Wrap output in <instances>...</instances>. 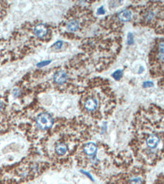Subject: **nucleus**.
Listing matches in <instances>:
<instances>
[{
    "instance_id": "4468645a",
    "label": "nucleus",
    "mask_w": 164,
    "mask_h": 184,
    "mask_svg": "<svg viewBox=\"0 0 164 184\" xmlns=\"http://www.w3.org/2000/svg\"><path fill=\"white\" fill-rule=\"evenodd\" d=\"M153 86V82L151 81H145L144 84H143V87L144 88H150V87Z\"/></svg>"
},
{
    "instance_id": "9d476101",
    "label": "nucleus",
    "mask_w": 164,
    "mask_h": 184,
    "mask_svg": "<svg viewBox=\"0 0 164 184\" xmlns=\"http://www.w3.org/2000/svg\"><path fill=\"white\" fill-rule=\"evenodd\" d=\"M79 28V23L76 21H71L67 24V29L71 32L76 31Z\"/></svg>"
},
{
    "instance_id": "423d86ee",
    "label": "nucleus",
    "mask_w": 164,
    "mask_h": 184,
    "mask_svg": "<svg viewBox=\"0 0 164 184\" xmlns=\"http://www.w3.org/2000/svg\"><path fill=\"white\" fill-rule=\"evenodd\" d=\"M84 106L88 111L91 112L95 110L98 107V102L95 99L90 97L86 100V101L84 103Z\"/></svg>"
},
{
    "instance_id": "2eb2a0df",
    "label": "nucleus",
    "mask_w": 164,
    "mask_h": 184,
    "mask_svg": "<svg viewBox=\"0 0 164 184\" xmlns=\"http://www.w3.org/2000/svg\"><path fill=\"white\" fill-rule=\"evenodd\" d=\"M133 43V36H132V33H129L128 35V44L129 45H131Z\"/></svg>"
},
{
    "instance_id": "20e7f679",
    "label": "nucleus",
    "mask_w": 164,
    "mask_h": 184,
    "mask_svg": "<svg viewBox=\"0 0 164 184\" xmlns=\"http://www.w3.org/2000/svg\"><path fill=\"white\" fill-rule=\"evenodd\" d=\"M48 29L47 27L43 23H40L37 24L34 27V30H33V33L36 36L39 38H43L47 34Z\"/></svg>"
},
{
    "instance_id": "1a4fd4ad",
    "label": "nucleus",
    "mask_w": 164,
    "mask_h": 184,
    "mask_svg": "<svg viewBox=\"0 0 164 184\" xmlns=\"http://www.w3.org/2000/svg\"><path fill=\"white\" fill-rule=\"evenodd\" d=\"M54 150L58 155H64L67 151V146L63 143H59L55 146Z\"/></svg>"
},
{
    "instance_id": "f8f14e48",
    "label": "nucleus",
    "mask_w": 164,
    "mask_h": 184,
    "mask_svg": "<svg viewBox=\"0 0 164 184\" xmlns=\"http://www.w3.org/2000/svg\"><path fill=\"white\" fill-rule=\"evenodd\" d=\"M62 45H63L62 42H61V41H57V42H56V43L53 45L52 47L54 48L55 49H59L62 47Z\"/></svg>"
},
{
    "instance_id": "dca6fc26",
    "label": "nucleus",
    "mask_w": 164,
    "mask_h": 184,
    "mask_svg": "<svg viewBox=\"0 0 164 184\" xmlns=\"http://www.w3.org/2000/svg\"><path fill=\"white\" fill-rule=\"evenodd\" d=\"M105 12L104 9V7L101 6V8H99L98 9V15H104Z\"/></svg>"
},
{
    "instance_id": "f3484780",
    "label": "nucleus",
    "mask_w": 164,
    "mask_h": 184,
    "mask_svg": "<svg viewBox=\"0 0 164 184\" xmlns=\"http://www.w3.org/2000/svg\"><path fill=\"white\" fill-rule=\"evenodd\" d=\"M142 70H143V68H142V67H141V68H140V70H139V73H141Z\"/></svg>"
},
{
    "instance_id": "39448f33",
    "label": "nucleus",
    "mask_w": 164,
    "mask_h": 184,
    "mask_svg": "<svg viewBox=\"0 0 164 184\" xmlns=\"http://www.w3.org/2000/svg\"><path fill=\"white\" fill-rule=\"evenodd\" d=\"M67 81V74L64 71H58L54 75V81L57 85H62Z\"/></svg>"
},
{
    "instance_id": "7ed1b4c3",
    "label": "nucleus",
    "mask_w": 164,
    "mask_h": 184,
    "mask_svg": "<svg viewBox=\"0 0 164 184\" xmlns=\"http://www.w3.org/2000/svg\"><path fill=\"white\" fill-rule=\"evenodd\" d=\"M155 60L157 64L164 69V39L157 43L155 51Z\"/></svg>"
},
{
    "instance_id": "f257e3e1",
    "label": "nucleus",
    "mask_w": 164,
    "mask_h": 184,
    "mask_svg": "<svg viewBox=\"0 0 164 184\" xmlns=\"http://www.w3.org/2000/svg\"><path fill=\"white\" fill-rule=\"evenodd\" d=\"M132 147L139 160L150 165L156 163L164 157V132H141Z\"/></svg>"
},
{
    "instance_id": "f03ea898",
    "label": "nucleus",
    "mask_w": 164,
    "mask_h": 184,
    "mask_svg": "<svg viewBox=\"0 0 164 184\" xmlns=\"http://www.w3.org/2000/svg\"><path fill=\"white\" fill-rule=\"evenodd\" d=\"M36 123L40 130H46L52 127L54 121L49 113H41L36 118Z\"/></svg>"
},
{
    "instance_id": "9b49d317",
    "label": "nucleus",
    "mask_w": 164,
    "mask_h": 184,
    "mask_svg": "<svg viewBox=\"0 0 164 184\" xmlns=\"http://www.w3.org/2000/svg\"><path fill=\"white\" fill-rule=\"evenodd\" d=\"M122 75H123V71L120 70L115 71V72L112 74V76H113V78H115L116 80H119L120 78H121Z\"/></svg>"
},
{
    "instance_id": "6e6552de",
    "label": "nucleus",
    "mask_w": 164,
    "mask_h": 184,
    "mask_svg": "<svg viewBox=\"0 0 164 184\" xmlns=\"http://www.w3.org/2000/svg\"><path fill=\"white\" fill-rule=\"evenodd\" d=\"M132 13L128 10H123L118 14V18L122 22H128L131 20Z\"/></svg>"
},
{
    "instance_id": "0eeeda50",
    "label": "nucleus",
    "mask_w": 164,
    "mask_h": 184,
    "mask_svg": "<svg viewBox=\"0 0 164 184\" xmlns=\"http://www.w3.org/2000/svg\"><path fill=\"white\" fill-rule=\"evenodd\" d=\"M83 151L87 155H93L97 151V147L94 143H89L84 146Z\"/></svg>"
},
{
    "instance_id": "ddd939ff",
    "label": "nucleus",
    "mask_w": 164,
    "mask_h": 184,
    "mask_svg": "<svg viewBox=\"0 0 164 184\" xmlns=\"http://www.w3.org/2000/svg\"><path fill=\"white\" fill-rule=\"evenodd\" d=\"M51 63V60H45V61H42V62L39 63L37 64L38 67H45V66H47L48 64H49Z\"/></svg>"
}]
</instances>
